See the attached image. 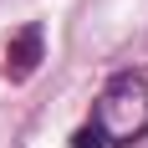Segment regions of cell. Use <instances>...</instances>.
<instances>
[{
  "mask_svg": "<svg viewBox=\"0 0 148 148\" xmlns=\"http://www.w3.org/2000/svg\"><path fill=\"white\" fill-rule=\"evenodd\" d=\"M36 61H41V26H26V31H15L10 46H5V72L15 82H26L36 72Z\"/></svg>",
  "mask_w": 148,
  "mask_h": 148,
  "instance_id": "7a4b0ae2",
  "label": "cell"
},
{
  "mask_svg": "<svg viewBox=\"0 0 148 148\" xmlns=\"http://www.w3.org/2000/svg\"><path fill=\"white\" fill-rule=\"evenodd\" d=\"M92 128L102 133V143H138L148 133V66H128L107 77L92 107Z\"/></svg>",
  "mask_w": 148,
  "mask_h": 148,
  "instance_id": "6da1fadb",
  "label": "cell"
},
{
  "mask_svg": "<svg viewBox=\"0 0 148 148\" xmlns=\"http://www.w3.org/2000/svg\"><path fill=\"white\" fill-rule=\"evenodd\" d=\"M72 148H107V143H102V133H97V128L87 123V128H77V138H72Z\"/></svg>",
  "mask_w": 148,
  "mask_h": 148,
  "instance_id": "3957f363",
  "label": "cell"
}]
</instances>
